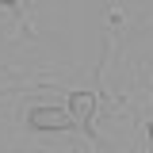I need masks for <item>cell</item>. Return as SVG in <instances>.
I'll return each mask as SVG.
<instances>
[{"instance_id": "1", "label": "cell", "mask_w": 153, "mask_h": 153, "mask_svg": "<svg viewBox=\"0 0 153 153\" xmlns=\"http://www.w3.org/2000/svg\"><path fill=\"white\" fill-rule=\"evenodd\" d=\"M31 126L35 130H69L73 126V115L65 107H35L31 111Z\"/></svg>"}, {"instance_id": "2", "label": "cell", "mask_w": 153, "mask_h": 153, "mask_svg": "<svg viewBox=\"0 0 153 153\" xmlns=\"http://www.w3.org/2000/svg\"><path fill=\"white\" fill-rule=\"evenodd\" d=\"M65 111L73 115V119H80L88 130H92V111H96V96H88V92H73L69 96V107Z\"/></svg>"}, {"instance_id": "3", "label": "cell", "mask_w": 153, "mask_h": 153, "mask_svg": "<svg viewBox=\"0 0 153 153\" xmlns=\"http://www.w3.org/2000/svg\"><path fill=\"white\" fill-rule=\"evenodd\" d=\"M149 142H153V123H149Z\"/></svg>"}]
</instances>
